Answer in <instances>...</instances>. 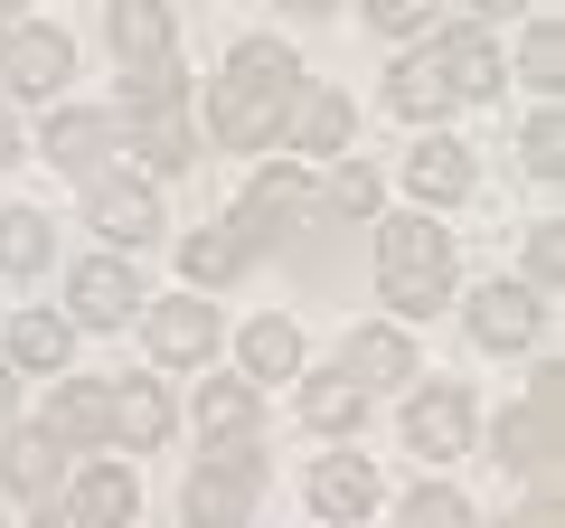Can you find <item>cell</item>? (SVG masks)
<instances>
[{"label":"cell","mask_w":565,"mask_h":528,"mask_svg":"<svg viewBox=\"0 0 565 528\" xmlns=\"http://www.w3.org/2000/svg\"><path fill=\"white\" fill-rule=\"evenodd\" d=\"M349 378H359V387L415 378V340H405V330H349Z\"/></svg>","instance_id":"d4e9b609"},{"label":"cell","mask_w":565,"mask_h":528,"mask_svg":"<svg viewBox=\"0 0 565 528\" xmlns=\"http://www.w3.org/2000/svg\"><path fill=\"white\" fill-rule=\"evenodd\" d=\"M0 425H10V359H0Z\"/></svg>","instance_id":"ab89813d"},{"label":"cell","mask_w":565,"mask_h":528,"mask_svg":"<svg viewBox=\"0 0 565 528\" xmlns=\"http://www.w3.org/2000/svg\"><path fill=\"white\" fill-rule=\"evenodd\" d=\"M349 133H359V104L340 85H302V104H292V151H349Z\"/></svg>","instance_id":"d6986e66"},{"label":"cell","mask_w":565,"mask_h":528,"mask_svg":"<svg viewBox=\"0 0 565 528\" xmlns=\"http://www.w3.org/2000/svg\"><path fill=\"white\" fill-rule=\"evenodd\" d=\"M556 264H565V236H556V218H546V226H527V293L556 284Z\"/></svg>","instance_id":"e575fe53"},{"label":"cell","mask_w":565,"mask_h":528,"mask_svg":"<svg viewBox=\"0 0 565 528\" xmlns=\"http://www.w3.org/2000/svg\"><path fill=\"white\" fill-rule=\"evenodd\" d=\"M405 528H471V500L462 490H415L405 500Z\"/></svg>","instance_id":"836d02e7"},{"label":"cell","mask_w":565,"mask_h":528,"mask_svg":"<svg viewBox=\"0 0 565 528\" xmlns=\"http://www.w3.org/2000/svg\"><path fill=\"white\" fill-rule=\"evenodd\" d=\"M114 123H122V151H132L151 180H170V170L199 161V123H189L180 104H170V114H114Z\"/></svg>","instance_id":"4fadbf2b"},{"label":"cell","mask_w":565,"mask_h":528,"mask_svg":"<svg viewBox=\"0 0 565 528\" xmlns=\"http://www.w3.org/2000/svg\"><path fill=\"white\" fill-rule=\"evenodd\" d=\"M85 218H95L104 245H151L161 236V189L151 180H95L85 189Z\"/></svg>","instance_id":"8fae6325"},{"label":"cell","mask_w":565,"mask_h":528,"mask_svg":"<svg viewBox=\"0 0 565 528\" xmlns=\"http://www.w3.org/2000/svg\"><path fill=\"white\" fill-rule=\"evenodd\" d=\"M519 161H527V180H556V170H565V133H556V114H546V104L527 114V133H519Z\"/></svg>","instance_id":"1f68e13d"},{"label":"cell","mask_w":565,"mask_h":528,"mask_svg":"<svg viewBox=\"0 0 565 528\" xmlns=\"http://www.w3.org/2000/svg\"><path fill=\"white\" fill-rule=\"evenodd\" d=\"M405 189H415L424 208L471 199V151H462V142H444V133H434V142H415V151H405Z\"/></svg>","instance_id":"ffe728a7"},{"label":"cell","mask_w":565,"mask_h":528,"mask_svg":"<svg viewBox=\"0 0 565 528\" xmlns=\"http://www.w3.org/2000/svg\"><path fill=\"white\" fill-rule=\"evenodd\" d=\"M471 10H481V20H509V10H537V0H471Z\"/></svg>","instance_id":"f35d334b"},{"label":"cell","mask_w":565,"mask_h":528,"mask_svg":"<svg viewBox=\"0 0 565 528\" xmlns=\"http://www.w3.org/2000/svg\"><path fill=\"white\" fill-rule=\"evenodd\" d=\"M245 264H255V255H245V245L226 236V226H199V236L180 245V274H189V284H199V293H217V284H236Z\"/></svg>","instance_id":"484cf974"},{"label":"cell","mask_w":565,"mask_h":528,"mask_svg":"<svg viewBox=\"0 0 565 528\" xmlns=\"http://www.w3.org/2000/svg\"><path fill=\"white\" fill-rule=\"evenodd\" d=\"M556 378H565V368L546 359V368H537V387H527L519 406L500 415V463H509V472H527L537 490L556 482Z\"/></svg>","instance_id":"5b68a950"},{"label":"cell","mask_w":565,"mask_h":528,"mask_svg":"<svg viewBox=\"0 0 565 528\" xmlns=\"http://www.w3.org/2000/svg\"><path fill=\"white\" fill-rule=\"evenodd\" d=\"M104 39H114V57H122V66H161L180 29H170L161 0H114V10H104Z\"/></svg>","instance_id":"e0dca14e"},{"label":"cell","mask_w":565,"mask_h":528,"mask_svg":"<svg viewBox=\"0 0 565 528\" xmlns=\"http://www.w3.org/2000/svg\"><path fill=\"white\" fill-rule=\"evenodd\" d=\"M199 434L207 444H255V387L245 378H207L199 387Z\"/></svg>","instance_id":"603a6c76"},{"label":"cell","mask_w":565,"mask_h":528,"mask_svg":"<svg viewBox=\"0 0 565 528\" xmlns=\"http://www.w3.org/2000/svg\"><path fill=\"white\" fill-rule=\"evenodd\" d=\"M377 293L424 321L434 303H452V236L434 226V208H405V218H377Z\"/></svg>","instance_id":"7a4b0ae2"},{"label":"cell","mask_w":565,"mask_h":528,"mask_svg":"<svg viewBox=\"0 0 565 528\" xmlns=\"http://www.w3.org/2000/svg\"><path fill=\"white\" fill-rule=\"evenodd\" d=\"M509 528H565V519H556V490H537V500H527V509H519Z\"/></svg>","instance_id":"8d00e7d4"},{"label":"cell","mask_w":565,"mask_h":528,"mask_svg":"<svg viewBox=\"0 0 565 528\" xmlns=\"http://www.w3.org/2000/svg\"><path fill=\"white\" fill-rule=\"evenodd\" d=\"M47 255H57V236L39 208H0V274H39Z\"/></svg>","instance_id":"4316f807"},{"label":"cell","mask_w":565,"mask_h":528,"mask_svg":"<svg viewBox=\"0 0 565 528\" xmlns=\"http://www.w3.org/2000/svg\"><path fill=\"white\" fill-rule=\"evenodd\" d=\"M359 406H367V387L349 378V368H340V378H311V387H302V415H311V425H321V434L359 425Z\"/></svg>","instance_id":"f1b7e54d"},{"label":"cell","mask_w":565,"mask_h":528,"mask_svg":"<svg viewBox=\"0 0 565 528\" xmlns=\"http://www.w3.org/2000/svg\"><path fill=\"white\" fill-rule=\"evenodd\" d=\"M302 208H311V180H302L292 161H274V170H255V189L236 199V218H226V236H236L245 255H264V245H274V236H282L292 218H302Z\"/></svg>","instance_id":"8992f818"},{"label":"cell","mask_w":565,"mask_h":528,"mask_svg":"<svg viewBox=\"0 0 565 528\" xmlns=\"http://www.w3.org/2000/svg\"><path fill=\"white\" fill-rule=\"evenodd\" d=\"M0 482L20 490V500H47V490H57V434H47V425H20L10 444H0Z\"/></svg>","instance_id":"44dd1931"},{"label":"cell","mask_w":565,"mask_h":528,"mask_svg":"<svg viewBox=\"0 0 565 528\" xmlns=\"http://www.w3.org/2000/svg\"><path fill=\"white\" fill-rule=\"evenodd\" d=\"M330 208H340V218H377V170L340 161V170H330Z\"/></svg>","instance_id":"d6a6232c"},{"label":"cell","mask_w":565,"mask_h":528,"mask_svg":"<svg viewBox=\"0 0 565 528\" xmlns=\"http://www.w3.org/2000/svg\"><path fill=\"white\" fill-rule=\"evenodd\" d=\"M47 434H57V444H114V387H95V378H57Z\"/></svg>","instance_id":"ac0fdd59"},{"label":"cell","mask_w":565,"mask_h":528,"mask_svg":"<svg viewBox=\"0 0 565 528\" xmlns=\"http://www.w3.org/2000/svg\"><path fill=\"white\" fill-rule=\"evenodd\" d=\"M76 76V47H66V29H10V39H0V85H10V95H57V85Z\"/></svg>","instance_id":"ba28073f"},{"label":"cell","mask_w":565,"mask_h":528,"mask_svg":"<svg viewBox=\"0 0 565 528\" xmlns=\"http://www.w3.org/2000/svg\"><path fill=\"white\" fill-rule=\"evenodd\" d=\"M292 368H302V330L282 321V311H264L245 330V378H292Z\"/></svg>","instance_id":"83f0119b"},{"label":"cell","mask_w":565,"mask_h":528,"mask_svg":"<svg viewBox=\"0 0 565 528\" xmlns=\"http://www.w3.org/2000/svg\"><path fill=\"white\" fill-rule=\"evenodd\" d=\"M367 20L405 39V29H424V20H434V0H367Z\"/></svg>","instance_id":"d590c367"},{"label":"cell","mask_w":565,"mask_h":528,"mask_svg":"<svg viewBox=\"0 0 565 528\" xmlns=\"http://www.w3.org/2000/svg\"><path fill=\"white\" fill-rule=\"evenodd\" d=\"M302 10H340V0H302Z\"/></svg>","instance_id":"60d3db41"},{"label":"cell","mask_w":565,"mask_h":528,"mask_svg":"<svg viewBox=\"0 0 565 528\" xmlns=\"http://www.w3.org/2000/svg\"><path fill=\"white\" fill-rule=\"evenodd\" d=\"M170 104H189V85H180V66H122V114H170Z\"/></svg>","instance_id":"f546056e"},{"label":"cell","mask_w":565,"mask_h":528,"mask_svg":"<svg viewBox=\"0 0 565 528\" xmlns=\"http://www.w3.org/2000/svg\"><path fill=\"white\" fill-rule=\"evenodd\" d=\"M311 509L340 528H359L367 509H377V472L359 463V453H330V463H311Z\"/></svg>","instance_id":"2e32d148"},{"label":"cell","mask_w":565,"mask_h":528,"mask_svg":"<svg viewBox=\"0 0 565 528\" xmlns=\"http://www.w3.org/2000/svg\"><path fill=\"white\" fill-rule=\"evenodd\" d=\"M141 340H151V359H161V368H199L207 349H217V303H199V293L151 303V311H141Z\"/></svg>","instance_id":"9c48e42d"},{"label":"cell","mask_w":565,"mask_h":528,"mask_svg":"<svg viewBox=\"0 0 565 528\" xmlns=\"http://www.w3.org/2000/svg\"><path fill=\"white\" fill-rule=\"evenodd\" d=\"M424 66H434V85H444L452 104H481L490 85H500V47H490V29H444L434 47H415Z\"/></svg>","instance_id":"30bf717a"},{"label":"cell","mask_w":565,"mask_h":528,"mask_svg":"<svg viewBox=\"0 0 565 528\" xmlns=\"http://www.w3.org/2000/svg\"><path fill=\"white\" fill-rule=\"evenodd\" d=\"M20 161V123H10V104H0V170Z\"/></svg>","instance_id":"74e56055"},{"label":"cell","mask_w":565,"mask_h":528,"mask_svg":"<svg viewBox=\"0 0 565 528\" xmlns=\"http://www.w3.org/2000/svg\"><path fill=\"white\" fill-rule=\"evenodd\" d=\"M519 76L537 85V95H556V76H565V39H556V20H537L519 39Z\"/></svg>","instance_id":"4dcf8cb0"},{"label":"cell","mask_w":565,"mask_h":528,"mask_svg":"<svg viewBox=\"0 0 565 528\" xmlns=\"http://www.w3.org/2000/svg\"><path fill=\"white\" fill-rule=\"evenodd\" d=\"M132 509H141V482L122 463H95L39 500V528H132Z\"/></svg>","instance_id":"277c9868"},{"label":"cell","mask_w":565,"mask_h":528,"mask_svg":"<svg viewBox=\"0 0 565 528\" xmlns=\"http://www.w3.org/2000/svg\"><path fill=\"white\" fill-rule=\"evenodd\" d=\"M66 359H76V321H57V311H20L10 321V368H57L66 378Z\"/></svg>","instance_id":"cb8c5ba5"},{"label":"cell","mask_w":565,"mask_h":528,"mask_svg":"<svg viewBox=\"0 0 565 528\" xmlns=\"http://www.w3.org/2000/svg\"><path fill=\"white\" fill-rule=\"evenodd\" d=\"M537 321H546V293H527V284H481L471 293V340L481 349H527Z\"/></svg>","instance_id":"7c38bea8"},{"label":"cell","mask_w":565,"mask_h":528,"mask_svg":"<svg viewBox=\"0 0 565 528\" xmlns=\"http://www.w3.org/2000/svg\"><path fill=\"white\" fill-rule=\"evenodd\" d=\"M405 444H415L424 463H452V453L471 444V397L462 387H424L415 406H405Z\"/></svg>","instance_id":"9a60e30c"},{"label":"cell","mask_w":565,"mask_h":528,"mask_svg":"<svg viewBox=\"0 0 565 528\" xmlns=\"http://www.w3.org/2000/svg\"><path fill=\"white\" fill-rule=\"evenodd\" d=\"M170 434V397L151 378H122L114 387V444H132V453H151Z\"/></svg>","instance_id":"7402d4cb"},{"label":"cell","mask_w":565,"mask_h":528,"mask_svg":"<svg viewBox=\"0 0 565 528\" xmlns=\"http://www.w3.org/2000/svg\"><path fill=\"white\" fill-rule=\"evenodd\" d=\"M292 104H302V57L282 39H245L226 57V76L207 85V142L217 151H264L292 123Z\"/></svg>","instance_id":"6da1fadb"},{"label":"cell","mask_w":565,"mask_h":528,"mask_svg":"<svg viewBox=\"0 0 565 528\" xmlns=\"http://www.w3.org/2000/svg\"><path fill=\"white\" fill-rule=\"evenodd\" d=\"M255 490H264V453H255V444H217L199 472H189L180 519H189V528H245Z\"/></svg>","instance_id":"3957f363"},{"label":"cell","mask_w":565,"mask_h":528,"mask_svg":"<svg viewBox=\"0 0 565 528\" xmlns=\"http://www.w3.org/2000/svg\"><path fill=\"white\" fill-rule=\"evenodd\" d=\"M66 303H76V321H85V330H114V321H132L141 284H132V264H114V255H85L76 274H66Z\"/></svg>","instance_id":"5bb4252c"},{"label":"cell","mask_w":565,"mask_h":528,"mask_svg":"<svg viewBox=\"0 0 565 528\" xmlns=\"http://www.w3.org/2000/svg\"><path fill=\"white\" fill-rule=\"evenodd\" d=\"M0 39H10V29H0Z\"/></svg>","instance_id":"7bdbcfd3"},{"label":"cell","mask_w":565,"mask_h":528,"mask_svg":"<svg viewBox=\"0 0 565 528\" xmlns=\"http://www.w3.org/2000/svg\"><path fill=\"white\" fill-rule=\"evenodd\" d=\"M10 10H20V0H0V20H10Z\"/></svg>","instance_id":"b9f144b4"},{"label":"cell","mask_w":565,"mask_h":528,"mask_svg":"<svg viewBox=\"0 0 565 528\" xmlns=\"http://www.w3.org/2000/svg\"><path fill=\"white\" fill-rule=\"evenodd\" d=\"M122 151V123L114 114H47V133H39V161L47 170H66V180H104V161Z\"/></svg>","instance_id":"52a82bcc"}]
</instances>
